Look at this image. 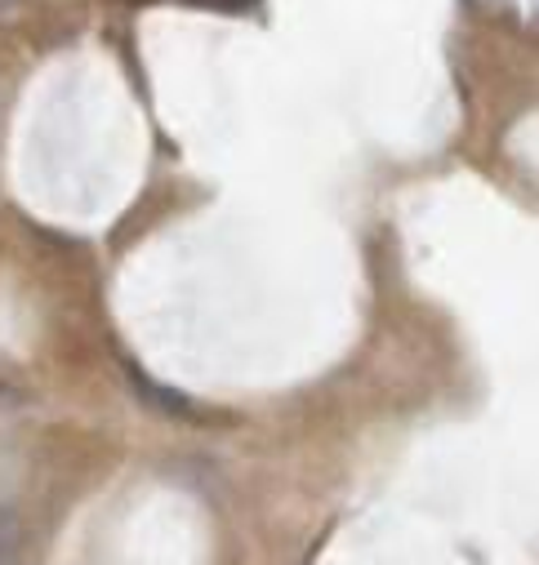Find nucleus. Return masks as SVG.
<instances>
[{
	"instance_id": "obj_1",
	"label": "nucleus",
	"mask_w": 539,
	"mask_h": 565,
	"mask_svg": "<svg viewBox=\"0 0 539 565\" xmlns=\"http://www.w3.org/2000/svg\"><path fill=\"white\" fill-rule=\"evenodd\" d=\"M125 374H129V387H134V392H139V396H144L148 405H157L161 414H179V418H201L188 392H179V387H166V383H157V379L139 374V370H134V365H125Z\"/></svg>"
},
{
	"instance_id": "obj_2",
	"label": "nucleus",
	"mask_w": 539,
	"mask_h": 565,
	"mask_svg": "<svg viewBox=\"0 0 539 565\" xmlns=\"http://www.w3.org/2000/svg\"><path fill=\"white\" fill-rule=\"evenodd\" d=\"M188 6L219 10V14H241V10H250V6H254V0H188Z\"/></svg>"
}]
</instances>
